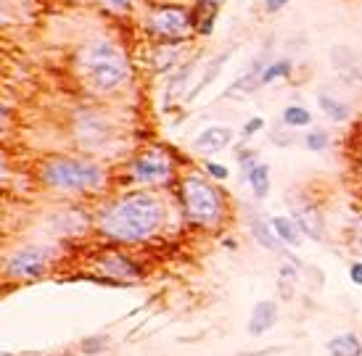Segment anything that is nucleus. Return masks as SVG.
Returning a JSON list of instances; mask_svg holds the SVG:
<instances>
[{
	"instance_id": "nucleus-14",
	"label": "nucleus",
	"mask_w": 362,
	"mask_h": 356,
	"mask_svg": "<svg viewBox=\"0 0 362 356\" xmlns=\"http://www.w3.org/2000/svg\"><path fill=\"white\" fill-rule=\"evenodd\" d=\"M328 354L331 356H362V343L354 333H344L328 341Z\"/></svg>"
},
{
	"instance_id": "nucleus-26",
	"label": "nucleus",
	"mask_w": 362,
	"mask_h": 356,
	"mask_svg": "<svg viewBox=\"0 0 362 356\" xmlns=\"http://www.w3.org/2000/svg\"><path fill=\"white\" fill-rule=\"evenodd\" d=\"M111 8H120V11H127L130 6H133V0H106Z\"/></svg>"
},
{
	"instance_id": "nucleus-15",
	"label": "nucleus",
	"mask_w": 362,
	"mask_h": 356,
	"mask_svg": "<svg viewBox=\"0 0 362 356\" xmlns=\"http://www.w3.org/2000/svg\"><path fill=\"white\" fill-rule=\"evenodd\" d=\"M249 185H251L254 198H265L270 193V166L267 164H254L249 169Z\"/></svg>"
},
{
	"instance_id": "nucleus-2",
	"label": "nucleus",
	"mask_w": 362,
	"mask_h": 356,
	"mask_svg": "<svg viewBox=\"0 0 362 356\" xmlns=\"http://www.w3.org/2000/svg\"><path fill=\"white\" fill-rule=\"evenodd\" d=\"M82 72L95 92H114L130 79V61L114 40L101 37L82 50Z\"/></svg>"
},
{
	"instance_id": "nucleus-5",
	"label": "nucleus",
	"mask_w": 362,
	"mask_h": 356,
	"mask_svg": "<svg viewBox=\"0 0 362 356\" xmlns=\"http://www.w3.org/2000/svg\"><path fill=\"white\" fill-rule=\"evenodd\" d=\"M146 27L151 34L162 37V43L178 45L196 27V21H193V14L180 8V6H159L146 16Z\"/></svg>"
},
{
	"instance_id": "nucleus-22",
	"label": "nucleus",
	"mask_w": 362,
	"mask_h": 356,
	"mask_svg": "<svg viewBox=\"0 0 362 356\" xmlns=\"http://www.w3.org/2000/svg\"><path fill=\"white\" fill-rule=\"evenodd\" d=\"M204 169H207V175L214 177V179H227V175H230L225 166H222V164H217V161H207L204 164Z\"/></svg>"
},
{
	"instance_id": "nucleus-18",
	"label": "nucleus",
	"mask_w": 362,
	"mask_h": 356,
	"mask_svg": "<svg viewBox=\"0 0 362 356\" xmlns=\"http://www.w3.org/2000/svg\"><path fill=\"white\" fill-rule=\"evenodd\" d=\"M312 121V114L304 108V106H286L283 108V124L286 127H307Z\"/></svg>"
},
{
	"instance_id": "nucleus-20",
	"label": "nucleus",
	"mask_w": 362,
	"mask_h": 356,
	"mask_svg": "<svg viewBox=\"0 0 362 356\" xmlns=\"http://www.w3.org/2000/svg\"><path fill=\"white\" fill-rule=\"evenodd\" d=\"M304 146L312 150V153L325 150L328 148V132H325V130H312V132L304 137Z\"/></svg>"
},
{
	"instance_id": "nucleus-6",
	"label": "nucleus",
	"mask_w": 362,
	"mask_h": 356,
	"mask_svg": "<svg viewBox=\"0 0 362 356\" xmlns=\"http://www.w3.org/2000/svg\"><path fill=\"white\" fill-rule=\"evenodd\" d=\"M130 175L140 185L149 188H162L166 185L172 175H175V164L169 156H164L162 150H146L143 156H137L135 161L130 164Z\"/></svg>"
},
{
	"instance_id": "nucleus-16",
	"label": "nucleus",
	"mask_w": 362,
	"mask_h": 356,
	"mask_svg": "<svg viewBox=\"0 0 362 356\" xmlns=\"http://www.w3.org/2000/svg\"><path fill=\"white\" fill-rule=\"evenodd\" d=\"M317 103H320V111H323L325 117L331 119V121H347V119H349V108H347V103H341L339 98H331V95H325V92H320V98H317Z\"/></svg>"
},
{
	"instance_id": "nucleus-17",
	"label": "nucleus",
	"mask_w": 362,
	"mask_h": 356,
	"mask_svg": "<svg viewBox=\"0 0 362 356\" xmlns=\"http://www.w3.org/2000/svg\"><path fill=\"white\" fill-rule=\"evenodd\" d=\"M291 75V61H275V63H267L259 75V85H270L275 79H283V77Z\"/></svg>"
},
{
	"instance_id": "nucleus-8",
	"label": "nucleus",
	"mask_w": 362,
	"mask_h": 356,
	"mask_svg": "<svg viewBox=\"0 0 362 356\" xmlns=\"http://www.w3.org/2000/svg\"><path fill=\"white\" fill-rule=\"evenodd\" d=\"M286 201H288V206H291V214H294V222L299 224V230H302L304 235L312 237V240H323V237H325V233H323L320 208H317L312 201H307L304 195L288 193Z\"/></svg>"
},
{
	"instance_id": "nucleus-27",
	"label": "nucleus",
	"mask_w": 362,
	"mask_h": 356,
	"mask_svg": "<svg viewBox=\"0 0 362 356\" xmlns=\"http://www.w3.org/2000/svg\"><path fill=\"white\" fill-rule=\"evenodd\" d=\"M207 3H209V6H214V3H217V0H207Z\"/></svg>"
},
{
	"instance_id": "nucleus-1",
	"label": "nucleus",
	"mask_w": 362,
	"mask_h": 356,
	"mask_svg": "<svg viewBox=\"0 0 362 356\" xmlns=\"http://www.w3.org/2000/svg\"><path fill=\"white\" fill-rule=\"evenodd\" d=\"M164 206L149 190H130L111 201L98 214L101 235L120 240V243H140L162 230Z\"/></svg>"
},
{
	"instance_id": "nucleus-25",
	"label": "nucleus",
	"mask_w": 362,
	"mask_h": 356,
	"mask_svg": "<svg viewBox=\"0 0 362 356\" xmlns=\"http://www.w3.org/2000/svg\"><path fill=\"white\" fill-rule=\"evenodd\" d=\"M291 0H265V8L270 11V14H275V11H280V8H286Z\"/></svg>"
},
{
	"instance_id": "nucleus-21",
	"label": "nucleus",
	"mask_w": 362,
	"mask_h": 356,
	"mask_svg": "<svg viewBox=\"0 0 362 356\" xmlns=\"http://www.w3.org/2000/svg\"><path fill=\"white\" fill-rule=\"evenodd\" d=\"M82 348H85L88 356H95L98 351L106 348V338H88V341H82Z\"/></svg>"
},
{
	"instance_id": "nucleus-7",
	"label": "nucleus",
	"mask_w": 362,
	"mask_h": 356,
	"mask_svg": "<svg viewBox=\"0 0 362 356\" xmlns=\"http://www.w3.org/2000/svg\"><path fill=\"white\" fill-rule=\"evenodd\" d=\"M48 267V253L40 248H19L6 261V275L14 280H32L40 277Z\"/></svg>"
},
{
	"instance_id": "nucleus-3",
	"label": "nucleus",
	"mask_w": 362,
	"mask_h": 356,
	"mask_svg": "<svg viewBox=\"0 0 362 356\" xmlns=\"http://www.w3.org/2000/svg\"><path fill=\"white\" fill-rule=\"evenodd\" d=\"M43 185L59 193H90L104 185V166L88 159H50L40 169Z\"/></svg>"
},
{
	"instance_id": "nucleus-24",
	"label": "nucleus",
	"mask_w": 362,
	"mask_h": 356,
	"mask_svg": "<svg viewBox=\"0 0 362 356\" xmlns=\"http://www.w3.org/2000/svg\"><path fill=\"white\" fill-rule=\"evenodd\" d=\"M349 277L354 285H362V261H354L352 267H349Z\"/></svg>"
},
{
	"instance_id": "nucleus-4",
	"label": "nucleus",
	"mask_w": 362,
	"mask_h": 356,
	"mask_svg": "<svg viewBox=\"0 0 362 356\" xmlns=\"http://www.w3.org/2000/svg\"><path fill=\"white\" fill-rule=\"evenodd\" d=\"M180 198H182V208H185V214H188L191 222L204 224V227L220 224L222 211H225V204H222L220 190L211 185L209 179L196 177V175L185 177L180 185Z\"/></svg>"
},
{
	"instance_id": "nucleus-11",
	"label": "nucleus",
	"mask_w": 362,
	"mask_h": 356,
	"mask_svg": "<svg viewBox=\"0 0 362 356\" xmlns=\"http://www.w3.org/2000/svg\"><path fill=\"white\" fill-rule=\"evenodd\" d=\"M278 322V306H275V301H259L257 306H254V312H251V319H249V335H265L272 325Z\"/></svg>"
},
{
	"instance_id": "nucleus-12",
	"label": "nucleus",
	"mask_w": 362,
	"mask_h": 356,
	"mask_svg": "<svg viewBox=\"0 0 362 356\" xmlns=\"http://www.w3.org/2000/svg\"><path fill=\"white\" fill-rule=\"evenodd\" d=\"M251 235H254V240H257V243H262L267 251L286 253V243L275 235V230L270 227V222H262V219L257 217V219L251 222Z\"/></svg>"
},
{
	"instance_id": "nucleus-28",
	"label": "nucleus",
	"mask_w": 362,
	"mask_h": 356,
	"mask_svg": "<svg viewBox=\"0 0 362 356\" xmlns=\"http://www.w3.org/2000/svg\"><path fill=\"white\" fill-rule=\"evenodd\" d=\"M64 356H72V354H64Z\"/></svg>"
},
{
	"instance_id": "nucleus-19",
	"label": "nucleus",
	"mask_w": 362,
	"mask_h": 356,
	"mask_svg": "<svg viewBox=\"0 0 362 356\" xmlns=\"http://www.w3.org/2000/svg\"><path fill=\"white\" fill-rule=\"evenodd\" d=\"M227 56H230V50H225L222 56H217V59H214V66H209V69H207V75H204V79H201V82H198V85H196V90H191V95H188L191 101L196 98V95H198V92H201V90H207V88H209V85H211V82L217 79V75H220V72H222V66H225Z\"/></svg>"
},
{
	"instance_id": "nucleus-9",
	"label": "nucleus",
	"mask_w": 362,
	"mask_h": 356,
	"mask_svg": "<svg viewBox=\"0 0 362 356\" xmlns=\"http://www.w3.org/2000/svg\"><path fill=\"white\" fill-rule=\"evenodd\" d=\"M101 272L108 277H120V280H137L143 277V267L135 264L133 259H127L124 253H108L101 259Z\"/></svg>"
},
{
	"instance_id": "nucleus-13",
	"label": "nucleus",
	"mask_w": 362,
	"mask_h": 356,
	"mask_svg": "<svg viewBox=\"0 0 362 356\" xmlns=\"http://www.w3.org/2000/svg\"><path fill=\"white\" fill-rule=\"evenodd\" d=\"M270 227L286 246H299V243H302L304 233L299 230V224L294 222V219H288V217H272Z\"/></svg>"
},
{
	"instance_id": "nucleus-23",
	"label": "nucleus",
	"mask_w": 362,
	"mask_h": 356,
	"mask_svg": "<svg viewBox=\"0 0 362 356\" xmlns=\"http://www.w3.org/2000/svg\"><path fill=\"white\" fill-rule=\"evenodd\" d=\"M262 127H265V119H262V117L249 119V121L243 124V135H254V132H259Z\"/></svg>"
},
{
	"instance_id": "nucleus-10",
	"label": "nucleus",
	"mask_w": 362,
	"mask_h": 356,
	"mask_svg": "<svg viewBox=\"0 0 362 356\" xmlns=\"http://www.w3.org/2000/svg\"><path fill=\"white\" fill-rule=\"evenodd\" d=\"M230 140H233V130H230V127H217V124H214V127H207V130L193 140V150H201V153H217V150H222L225 146H230Z\"/></svg>"
}]
</instances>
